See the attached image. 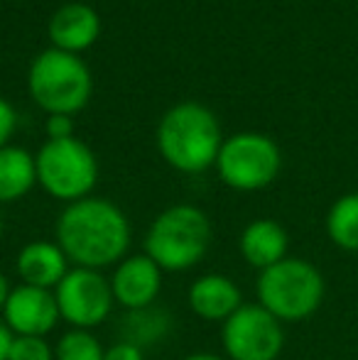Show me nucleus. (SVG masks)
<instances>
[{
    "mask_svg": "<svg viewBox=\"0 0 358 360\" xmlns=\"http://www.w3.org/2000/svg\"><path fill=\"white\" fill-rule=\"evenodd\" d=\"M57 245L69 262L89 270H103L128 257L130 223L108 199L87 196L62 211L57 221Z\"/></svg>",
    "mask_w": 358,
    "mask_h": 360,
    "instance_id": "1",
    "label": "nucleus"
},
{
    "mask_svg": "<svg viewBox=\"0 0 358 360\" xmlns=\"http://www.w3.org/2000/svg\"><path fill=\"white\" fill-rule=\"evenodd\" d=\"M221 130L214 113L199 103H179L165 113L158 128V147L167 165L184 174H199L216 165Z\"/></svg>",
    "mask_w": 358,
    "mask_h": 360,
    "instance_id": "2",
    "label": "nucleus"
},
{
    "mask_svg": "<svg viewBox=\"0 0 358 360\" xmlns=\"http://www.w3.org/2000/svg\"><path fill=\"white\" fill-rule=\"evenodd\" d=\"M214 228L199 206L177 204L155 218L145 236V255L162 272H184L204 260Z\"/></svg>",
    "mask_w": 358,
    "mask_h": 360,
    "instance_id": "3",
    "label": "nucleus"
},
{
    "mask_svg": "<svg viewBox=\"0 0 358 360\" xmlns=\"http://www.w3.org/2000/svg\"><path fill=\"white\" fill-rule=\"evenodd\" d=\"M258 304L280 321H305L324 302V277L312 262L285 257L260 272Z\"/></svg>",
    "mask_w": 358,
    "mask_h": 360,
    "instance_id": "4",
    "label": "nucleus"
},
{
    "mask_svg": "<svg viewBox=\"0 0 358 360\" xmlns=\"http://www.w3.org/2000/svg\"><path fill=\"white\" fill-rule=\"evenodd\" d=\"M30 94L49 115H72L87 105L91 74L77 54L47 49L30 69Z\"/></svg>",
    "mask_w": 358,
    "mask_h": 360,
    "instance_id": "5",
    "label": "nucleus"
},
{
    "mask_svg": "<svg viewBox=\"0 0 358 360\" xmlns=\"http://www.w3.org/2000/svg\"><path fill=\"white\" fill-rule=\"evenodd\" d=\"M37 181L49 196L59 201L87 199L98 179V162L89 145L77 138L49 140L34 157Z\"/></svg>",
    "mask_w": 358,
    "mask_h": 360,
    "instance_id": "6",
    "label": "nucleus"
},
{
    "mask_svg": "<svg viewBox=\"0 0 358 360\" xmlns=\"http://www.w3.org/2000/svg\"><path fill=\"white\" fill-rule=\"evenodd\" d=\"M280 162V150L270 138L260 133H238L221 145L216 169L231 189L258 191L275 181Z\"/></svg>",
    "mask_w": 358,
    "mask_h": 360,
    "instance_id": "7",
    "label": "nucleus"
},
{
    "mask_svg": "<svg viewBox=\"0 0 358 360\" xmlns=\"http://www.w3.org/2000/svg\"><path fill=\"white\" fill-rule=\"evenodd\" d=\"M221 346L231 360H277L285 346L282 321L260 304H243L221 323Z\"/></svg>",
    "mask_w": 358,
    "mask_h": 360,
    "instance_id": "8",
    "label": "nucleus"
},
{
    "mask_svg": "<svg viewBox=\"0 0 358 360\" xmlns=\"http://www.w3.org/2000/svg\"><path fill=\"white\" fill-rule=\"evenodd\" d=\"M54 299L62 321L84 331L101 326L110 316L115 304L110 280L101 275V270H89V267L69 270L54 289Z\"/></svg>",
    "mask_w": 358,
    "mask_h": 360,
    "instance_id": "9",
    "label": "nucleus"
},
{
    "mask_svg": "<svg viewBox=\"0 0 358 360\" xmlns=\"http://www.w3.org/2000/svg\"><path fill=\"white\" fill-rule=\"evenodd\" d=\"M57 299L52 289L18 285L10 292L3 309V323L13 336H49L59 321Z\"/></svg>",
    "mask_w": 358,
    "mask_h": 360,
    "instance_id": "10",
    "label": "nucleus"
},
{
    "mask_svg": "<svg viewBox=\"0 0 358 360\" xmlns=\"http://www.w3.org/2000/svg\"><path fill=\"white\" fill-rule=\"evenodd\" d=\"M115 304L128 311H140L155 304L162 289V270L145 252L128 255L118 262L113 277H110Z\"/></svg>",
    "mask_w": 358,
    "mask_h": 360,
    "instance_id": "11",
    "label": "nucleus"
},
{
    "mask_svg": "<svg viewBox=\"0 0 358 360\" xmlns=\"http://www.w3.org/2000/svg\"><path fill=\"white\" fill-rule=\"evenodd\" d=\"M189 309L204 321H221L224 323L231 314L243 307V294L238 285L226 275H201L189 287Z\"/></svg>",
    "mask_w": 358,
    "mask_h": 360,
    "instance_id": "12",
    "label": "nucleus"
},
{
    "mask_svg": "<svg viewBox=\"0 0 358 360\" xmlns=\"http://www.w3.org/2000/svg\"><path fill=\"white\" fill-rule=\"evenodd\" d=\"M15 270H18L20 285L52 289L54 292L69 272V260L57 243L32 240L18 252Z\"/></svg>",
    "mask_w": 358,
    "mask_h": 360,
    "instance_id": "13",
    "label": "nucleus"
},
{
    "mask_svg": "<svg viewBox=\"0 0 358 360\" xmlns=\"http://www.w3.org/2000/svg\"><path fill=\"white\" fill-rule=\"evenodd\" d=\"M98 30L101 22L96 10L82 3H72L54 13L52 22H49V39L54 42V49L77 54L96 42Z\"/></svg>",
    "mask_w": 358,
    "mask_h": 360,
    "instance_id": "14",
    "label": "nucleus"
},
{
    "mask_svg": "<svg viewBox=\"0 0 358 360\" xmlns=\"http://www.w3.org/2000/svg\"><path fill=\"white\" fill-rule=\"evenodd\" d=\"M287 245H290L287 231L272 218H258V221L248 223L238 240L243 260L260 272L285 260Z\"/></svg>",
    "mask_w": 358,
    "mask_h": 360,
    "instance_id": "15",
    "label": "nucleus"
},
{
    "mask_svg": "<svg viewBox=\"0 0 358 360\" xmlns=\"http://www.w3.org/2000/svg\"><path fill=\"white\" fill-rule=\"evenodd\" d=\"M37 184L34 157L23 147L0 150V204H10L27 194Z\"/></svg>",
    "mask_w": 358,
    "mask_h": 360,
    "instance_id": "16",
    "label": "nucleus"
},
{
    "mask_svg": "<svg viewBox=\"0 0 358 360\" xmlns=\"http://www.w3.org/2000/svg\"><path fill=\"white\" fill-rule=\"evenodd\" d=\"M326 233L334 245L344 250H358V194H346L329 209Z\"/></svg>",
    "mask_w": 358,
    "mask_h": 360,
    "instance_id": "17",
    "label": "nucleus"
},
{
    "mask_svg": "<svg viewBox=\"0 0 358 360\" xmlns=\"http://www.w3.org/2000/svg\"><path fill=\"white\" fill-rule=\"evenodd\" d=\"M165 331H167V314L155 307H148V309H140V311H130L128 321H125L123 341H130L143 348V343L160 341V336Z\"/></svg>",
    "mask_w": 358,
    "mask_h": 360,
    "instance_id": "18",
    "label": "nucleus"
},
{
    "mask_svg": "<svg viewBox=\"0 0 358 360\" xmlns=\"http://www.w3.org/2000/svg\"><path fill=\"white\" fill-rule=\"evenodd\" d=\"M103 353L98 338L84 328L67 331L54 346V360H103Z\"/></svg>",
    "mask_w": 358,
    "mask_h": 360,
    "instance_id": "19",
    "label": "nucleus"
},
{
    "mask_svg": "<svg viewBox=\"0 0 358 360\" xmlns=\"http://www.w3.org/2000/svg\"><path fill=\"white\" fill-rule=\"evenodd\" d=\"M8 360H54V348L47 343V338L15 336Z\"/></svg>",
    "mask_w": 358,
    "mask_h": 360,
    "instance_id": "20",
    "label": "nucleus"
},
{
    "mask_svg": "<svg viewBox=\"0 0 358 360\" xmlns=\"http://www.w3.org/2000/svg\"><path fill=\"white\" fill-rule=\"evenodd\" d=\"M103 360H145V356H143V348L135 346V343L118 341L110 348H106Z\"/></svg>",
    "mask_w": 358,
    "mask_h": 360,
    "instance_id": "21",
    "label": "nucleus"
},
{
    "mask_svg": "<svg viewBox=\"0 0 358 360\" xmlns=\"http://www.w3.org/2000/svg\"><path fill=\"white\" fill-rule=\"evenodd\" d=\"M74 120L72 115H49L47 120V135L49 140H64V138H74Z\"/></svg>",
    "mask_w": 358,
    "mask_h": 360,
    "instance_id": "22",
    "label": "nucleus"
},
{
    "mask_svg": "<svg viewBox=\"0 0 358 360\" xmlns=\"http://www.w3.org/2000/svg\"><path fill=\"white\" fill-rule=\"evenodd\" d=\"M15 123H18V115H15L13 105H10L8 101L0 98V150H3V147H8L5 143H8L10 135H13Z\"/></svg>",
    "mask_w": 358,
    "mask_h": 360,
    "instance_id": "23",
    "label": "nucleus"
},
{
    "mask_svg": "<svg viewBox=\"0 0 358 360\" xmlns=\"http://www.w3.org/2000/svg\"><path fill=\"white\" fill-rule=\"evenodd\" d=\"M13 331L0 321V360H8V353H10V346H13Z\"/></svg>",
    "mask_w": 358,
    "mask_h": 360,
    "instance_id": "24",
    "label": "nucleus"
},
{
    "mask_svg": "<svg viewBox=\"0 0 358 360\" xmlns=\"http://www.w3.org/2000/svg\"><path fill=\"white\" fill-rule=\"evenodd\" d=\"M10 282H8V277L0 272V314H3V309H5V302H8V297H10Z\"/></svg>",
    "mask_w": 358,
    "mask_h": 360,
    "instance_id": "25",
    "label": "nucleus"
},
{
    "mask_svg": "<svg viewBox=\"0 0 358 360\" xmlns=\"http://www.w3.org/2000/svg\"><path fill=\"white\" fill-rule=\"evenodd\" d=\"M181 360H224V358L214 356V353H191V356H184Z\"/></svg>",
    "mask_w": 358,
    "mask_h": 360,
    "instance_id": "26",
    "label": "nucleus"
},
{
    "mask_svg": "<svg viewBox=\"0 0 358 360\" xmlns=\"http://www.w3.org/2000/svg\"><path fill=\"white\" fill-rule=\"evenodd\" d=\"M0 236H3V221H0Z\"/></svg>",
    "mask_w": 358,
    "mask_h": 360,
    "instance_id": "27",
    "label": "nucleus"
}]
</instances>
